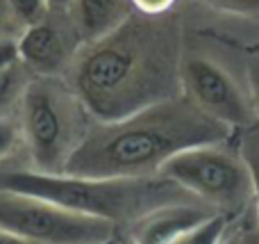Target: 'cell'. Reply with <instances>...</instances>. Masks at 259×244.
<instances>
[{"label": "cell", "instance_id": "cell-1", "mask_svg": "<svg viewBox=\"0 0 259 244\" xmlns=\"http://www.w3.org/2000/svg\"><path fill=\"white\" fill-rule=\"evenodd\" d=\"M182 25L170 14H130L73 57V91L96 121H121L182 94Z\"/></svg>", "mask_w": 259, "mask_h": 244}, {"label": "cell", "instance_id": "cell-2", "mask_svg": "<svg viewBox=\"0 0 259 244\" xmlns=\"http://www.w3.org/2000/svg\"><path fill=\"white\" fill-rule=\"evenodd\" d=\"M232 128L198 110L184 94L121 121H91L64 173L96 178L155 176L173 155L202 144H225Z\"/></svg>", "mask_w": 259, "mask_h": 244}, {"label": "cell", "instance_id": "cell-3", "mask_svg": "<svg viewBox=\"0 0 259 244\" xmlns=\"http://www.w3.org/2000/svg\"><path fill=\"white\" fill-rule=\"evenodd\" d=\"M0 190L39 196L73 213L112 224H134L157 208L198 201L164 173L96 178L44 173L36 169H0Z\"/></svg>", "mask_w": 259, "mask_h": 244}, {"label": "cell", "instance_id": "cell-4", "mask_svg": "<svg viewBox=\"0 0 259 244\" xmlns=\"http://www.w3.org/2000/svg\"><path fill=\"white\" fill-rule=\"evenodd\" d=\"M89 119L75 91L55 78L27 82L21 96V130L36 171L64 173L89 130Z\"/></svg>", "mask_w": 259, "mask_h": 244}, {"label": "cell", "instance_id": "cell-5", "mask_svg": "<svg viewBox=\"0 0 259 244\" xmlns=\"http://www.w3.org/2000/svg\"><path fill=\"white\" fill-rule=\"evenodd\" d=\"M159 173L223 215L239 213L255 199L252 176L243 155L223 144H202L182 151L173 155Z\"/></svg>", "mask_w": 259, "mask_h": 244}, {"label": "cell", "instance_id": "cell-6", "mask_svg": "<svg viewBox=\"0 0 259 244\" xmlns=\"http://www.w3.org/2000/svg\"><path fill=\"white\" fill-rule=\"evenodd\" d=\"M0 228L32 244H100L116 233L112 222L9 190H0Z\"/></svg>", "mask_w": 259, "mask_h": 244}, {"label": "cell", "instance_id": "cell-7", "mask_svg": "<svg viewBox=\"0 0 259 244\" xmlns=\"http://www.w3.org/2000/svg\"><path fill=\"white\" fill-rule=\"evenodd\" d=\"M182 94L198 110L230 128L257 126V114L252 110L250 96L241 89L234 76L207 55H184L180 66Z\"/></svg>", "mask_w": 259, "mask_h": 244}, {"label": "cell", "instance_id": "cell-8", "mask_svg": "<svg viewBox=\"0 0 259 244\" xmlns=\"http://www.w3.org/2000/svg\"><path fill=\"white\" fill-rule=\"evenodd\" d=\"M18 55L21 62L36 78H55L73 64V50L68 30L57 21L44 18L18 34Z\"/></svg>", "mask_w": 259, "mask_h": 244}, {"label": "cell", "instance_id": "cell-9", "mask_svg": "<svg viewBox=\"0 0 259 244\" xmlns=\"http://www.w3.org/2000/svg\"><path fill=\"white\" fill-rule=\"evenodd\" d=\"M214 215L219 213L200 201L170 203L152 210L134 224H130L127 237L134 244H178L184 235L202 226Z\"/></svg>", "mask_w": 259, "mask_h": 244}, {"label": "cell", "instance_id": "cell-10", "mask_svg": "<svg viewBox=\"0 0 259 244\" xmlns=\"http://www.w3.org/2000/svg\"><path fill=\"white\" fill-rule=\"evenodd\" d=\"M130 0H75L73 3V25L82 44L100 39L116 30L130 16Z\"/></svg>", "mask_w": 259, "mask_h": 244}, {"label": "cell", "instance_id": "cell-11", "mask_svg": "<svg viewBox=\"0 0 259 244\" xmlns=\"http://www.w3.org/2000/svg\"><path fill=\"white\" fill-rule=\"evenodd\" d=\"M216 244H259V213L255 201L239 213L228 215V222Z\"/></svg>", "mask_w": 259, "mask_h": 244}, {"label": "cell", "instance_id": "cell-12", "mask_svg": "<svg viewBox=\"0 0 259 244\" xmlns=\"http://www.w3.org/2000/svg\"><path fill=\"white\" fill-rule=\"evenodd\" d=\"M27 68L23 62H16L7 68H0V112L12 108L16 100H21L23 91L27 87Z\"/></svg>", "mask_w": 259, "mask_h": 244}, {"label": "cell", "instance_id": "cell-13", "mask_svg": "<svg viewBox=\"0 0 259 244\" xmlns=\"http://www.w3.org/2000/svg\"><path fill=\"white\" fill-rule=\"evenodd\" d=\"M9 7H12V14L21 25V30L41 23L53 12L48 0H9Z\"/></svg>", "mask_w": 259, "mask_h": 244}, {"label": "cell", "instance_id": "cell-14", "mask_svg": "<svg viewBox=\"0 0 259 244\" xmlns=\"http://www.w3.org/2000/svg\"><path fill=\"white\" fill-rule=\"evenodd\" d=\"M248 135L241 144V155L246 160L248 169H250V176H252V190H255V205H257V213H259V128H248Z\"/></svg>", "mask_w": 259, "mask_h": 244}, {"label": "cell", "instance_id": "cell-15", "mask_svg": "<svg viewBox=\"0 0 259 244\" xmlns=\"http://www.w3.org/2000/svg\"><path fill=\"white\" fill-rule=\"evenodd\" d=\"M225 222H228V215H223V213L214 215V217L207 219L202 226H198L196 231L184 235L178 244H216L221 237V233H223Z\"/></svg>", "mask_w": 259, "mask_h": 244}, {"label": "cell", "instance_id": "cell-16", "mask_svg": "<svg viewBox=\"0 0 259 244\" xmlns=\"http://www.w3.org/2000/svg\"><path fill=\"white\" fill-rule=\"evenodd\" d=\"M21 140H23L21 126H16L9 117H3V114H0V160L9 158V155L18 149Z\"/></svg>", "mask_w": 259, "mask_h": 244}, {"label": "cell", "instance_id": "cell-17", "mask_svg": "<svg viewBox=\"0 0 259 244\" xmlns=\"http://www.w3.org/2000/svg\"><path fill=\"white\" fill-rule=\"evenodd\" d=\"M246 85H248V96H250L252 110H255L257 121H259V48L250 50L246 55Z\"/></svg>", "mask_w": 259, "mask_h": 244}, {"label": "cell", "instance_id": "cell-18", "mask_svg": "<svg viewBox=\"0 0 259 244\" xmlns=\"http://www.w3.org/2000/svg\"><path fill=\"white\" fill-rule=\"evenodd\" d=\"M205 5L237 16H259V0H202Z\"/></svg>", "mask_w": 259, "mask_h": 244}, {"label": "cell", "instance_id": "cell-19", "mask_svg": "<svg viewBox=\"0 0 259 244\" xmlns=\"http://www.w3.org/2000/svg\"><path fill=\"white\" fill-rule=\"evenodd\" d=\"M178 0H130L134 12L146 14V16H164L170 14Z\"/></svg>", "mask_w": 259, "mask_h": 244}, {"label": "cell", "instance_id": "cell-20", "mask_svg": "<svg viewBox=\"0 0 259 244\" xmlns=\"http://www.w3.org/2000/svg\"><path fill=\"white\" fill-rule=\"evenodd\" d=\"M16 32H23L9 7V0H0V41L16 39Z\"/></svg>", "mask_w": 259, "mask_h": 244}, {"label": "cell", "instance_id": "cell-21", "mask_svg": "<svg viewBox=\"0 0 259 244\" xmlns=\"http://www.w3.org/2000/svg\"><path fill=\"white\" fill-rule=\"evenodd\" d=\"M0 244H32V242H27V240H23V237L14 235V233L0 228Z\"/></svg>", "mask_w": 259, "mask_h": 244}, {"label": "cell", "instance_id": "cell-22", "mask_svg": "<svg viewBox=\"0 0 259 244\" xmlns=\"http://www.w3.org/2000/svg\"><path fill=\"white\" fill-rule=\"evenodd\" d=\"M48 3H50V9H53V12L64 14V12H68V9L73 7L75 0H48Z\"/></svg>", "mask_w": 259, "mask_h": 244}, {"label": "cell", "instance_id": "cell-23", "mask_svg": "<svg viewBox=\"0 0 259 244\" xmlns=\"http://www.w3.org/2000/svg\"><path fill=\"white\" fill-rule=\"evenodd\" d=\"M100 244H121V240L114 235V237H109V240H105V242H100Z\"/></svg>", "mask_w": 259, "mask_h": 244}, {"label": "cell", "instance_id": "cell-24", "mask_svg": "<svg viewBox=\"0 0 259 244\" xmlns=\"http://www.w3.org/2000/svg\"><path fill=\"white\" fill-rule=\"evenodd\" d=\"M121 244H134V242L130 240V237H125V240H121Z\"/></svg>", "mask_w": 259, "mask_h": 244}]
</instances>
